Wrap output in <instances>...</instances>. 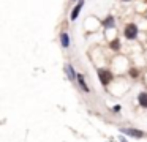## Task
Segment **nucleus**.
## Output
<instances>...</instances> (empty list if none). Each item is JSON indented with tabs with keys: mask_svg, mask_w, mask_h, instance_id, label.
Here are the masks:
<instances>
[{
	"mask_svg": "<svg viewBox=\"0 0 147 142\" xmlns=\"http://www.w3.org/2000/svg\"><path fill=\"white\" fill-rule=\"evenodd\" d=\"M109 47H111L112 50H119V49H120V41H119V40H112L111 43H109Z\"/></svg>",
	"mask_w": 147,
	"mask_h": 142,
	"instance_id": "obj_10",
	"label": "nucleus"
},
{
	"mask_svg": "<svg viewBox=\"0 0 147 142\" xmlns=\"http://www.w3.org/2000/svg\"><path fill=\"white\" fill-rule=\"evenodd\" d=\"M138 101H139V104L144 107V109H147V93H139L138 95Z\"/></svg>",
	"mask_w": 147,
	"mask_h": 142,
	"instance_id": "obj_8",
	"label": "nucleus"
},
{
	"mask_svg": "<svg viewBox=\"0 0 147 142\" xmlns=\"http://www.w3.org/2000/svg\"><path fill=\"white\" fill-rule=\"evenodd\" d=\"M84 2H86V0H79V2L76 3V6L73 8V11H71V14H70V19H71L73 22L76 21V19H78V16H79L81 9H82V6H84Z\"/></svg>",
	"mask_w": 147,
	"mask_h": 142,
	"instance_id": "obj_3",
	"label": "nucleus"
},
{
	"mask_svg": "<svg viewBox=\"0 0 147 142\" xmlns=\"http://www.w3.org/2000/svg\"><path fill=\"white\" fill-rule=\"evenodd\" d=\"M123 2H130V0H123Z\"/></svg>",
	"mask_w": 147,
	"mask_h": 142,
	"instance_id": "obj_13",
	"label": "nucleus"
},
{
	"mask_svg": "<svg viewBox=\"0 0 147 142\" xmlns=\"http://www.w3.org/2000/svg\"><path fill=\"white\" fill-rule=\"evenodd\" d=\"M123 134H128V136H133V137H142L144 133L139 131V129H134V128H122L120 129Z\"/></svg>",
	"mask_w": 147,
	"mask_h": 142,
	"instance_id": "obj_4",
	"label": "nucleus"
},
{
	"mask_svg": "<svg viewBox=\"0 0 147 142\" xmlns=\"http://www.w3.org/2000/svg\"><path fill=\"white\" fill-rule=\"evenodd\" d=\"M103 25H105L106 28H111V27H114V25H115V21H114V17H112V16H108V17H106V21L103 22Z\"/></svg>",
	"mask_w": 147,
	"mask_h": 142,
	"instance_id": "obj_9",
	"label": "nucleus"
},
{
	"mask_svg": "<svg viewBox=\"0 0 147 142\" xmlns=\"http://www.w3.org/2000/svg\"><path fill=\"white\" fill-rule=\"evenodd\" d=\"M60 44H62V47H65V49L70 46V35H68L67 32H62L60 33Z\"/></svg>",
	"mask_w": 147,
	"mask_h": 142,
	"instance_id": "obj_6",
	"label": "nucleus"
},
{
	"mask_svg": "<svg viewBox=\"0 0 147 142\" xmlns=\"http://www.w3.org/2000/svg\"><path fill=\"white\" fill-rule=\"evenodd\" d=\"M78 84L81 85V88H82L84 92H87V93L90 92V90H89V85L86 84V81H84V76H82V74H78Z\"/></svg>",
	"mask_w": 147,
	"mask_h": 142,
	"instance_id": "obj_7",
	"label": "nucleus"
},
{
	"mask_svg": "<svg viewBox=\"0 0 147 142\" xmlns=\"http://www.w3.org/2000/svg\"><path fill=\"white\" fill-rule=\"evenodd\" d=\"M138 25L136 24H127L123 28V35L127 40H134V38L138 36Z\"/></svg>",
	"mask_w": 147,
	"mask_h": 142,
	"instance_id": "obj_1",
	"label": "nucleus"
},
{
	"mask_svg": "<svg viewBox=\"0 0 147 142\" xmlns=\"http://www.w3.org/2000/svg\"><path fill=\"white\" fill-rule=\"evenodd\" d=\"M96 73H98V79H100V82H101L103 85H108L109 82L112 81V73L108 71V69H101V68H100Z\"/></svg>",
	"mask_w": 147,
	"mask_h": 142,
	"instance_id": "obj_2",
	"label": "nucleus"
},
{
	"mask_svg": "<svg viewBox=\"0 0 147 142\" xmlns=\"http://www.w3.org/2000/svg\"><path fill=\"white\" fill-rule=\"evenodd\" d=\"M130 74L133 76V77H136V76H138V69H131V71H130Z\"/></svg>",
	"mask_w": 147,
	"mask_h": 142,
	"instance_id": "obj_11",
	"label": "nucleus"
},
{
	"mask_svg": "<svg viewBox=\"0 0 147 142\" xmlns=\"http://www.w3.org/2000/svg\"><path fill=\"white\" fill-rule=\"evenodd\" d=\"M65 71H67V74H68V77H70V81H76V79H78V74L74 73V68L70 65V63H67V65H65Z\"/></svg>",
	"mask_w": 147,
	"mask_h": 142,
	"instance_id": "obj_5",
	"label": "nucleus"
},
{
	"mask_svg": "<svg viewBox=\"0 0 147 142\" xmlns=\"http://www.w3.org/2000/svg\"><path fill=\"white\" fill-rule=\"evenodd\" d=\"M114 110H115V112H119V110H120V106H119V104H117V106H114Z\"/></svg>",
	"mask_w": 147,
	"mask_h": 142,
	"instance_id": "obj_12",
	"label": "nucleus"
}]
</instances>
